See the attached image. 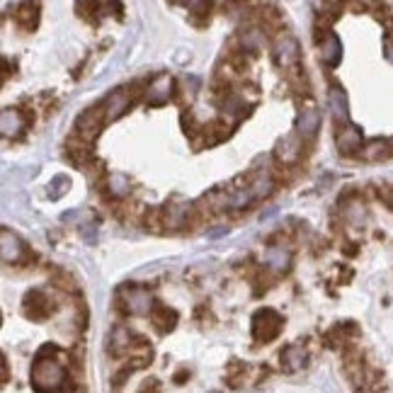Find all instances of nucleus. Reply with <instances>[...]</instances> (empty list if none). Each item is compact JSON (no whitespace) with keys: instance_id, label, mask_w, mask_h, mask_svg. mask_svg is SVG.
I'll return each instance as SVG.
<instances>
[{"instance_id":"obj_5","label":"nucleus","mask_w":393,"mask_h":393,"mask_svg":"<svg viewBox=\"0 0 393 393\" xmlns=\"http://www.w3.org/2000/svg\"><path fill=\"white\" fill-rule=\"evenodd\" d=\"M51 313H54V304H51V299L46 297V292H42V289H32L25 299V316L27 318L44 320V318H49Z\"/></svg>"},{"instance_id":"obj_23","label":"nucleus","mask_w":393,"mask_h":393,"mask_svg":"<svg viewBox=\"0 0 393 393\" xmlns=\"http://www.w3.org/2000/svg\"><path fill=\"white\" fill-rule=\"evenodd\" d=\"M262 44H265V37H262L260 30L243 32V46H245V51H258Z\"/></svg>"},{"instance_id":"obj_2","label":"nucleus","mask_w":393,"mask_h":393,"mask_svg":"<svg viewBox=\"0 0 393 393\" xmlns=\"http://www.w3.org/2000/svg\"><path fill=\"white\" fill-rule=\"evenodd\" d=\"M284 328V318L277 313L275 308H260L253 316V337L258 342H270L275 340Z\"/></svg>"},{"instance_id":"obj_4","label":"nucleus","mask_w":393,"mask_h":393,"mask_svg":"<svg viewBox=\"0 0 393 393\" xmlns=\"http://www.w3.org/2000/svg\"><path fill=\"white\" fill-rule=\"evenodd\" d=\"M335 144H337V151H340L342 156H354V153H362V149H364L362 129L354 127V124H345V127L337 129Z\"/></svg>"},{"instance_id":"obj_31","label":"nucleus","mask_w":393,"mask_h":393,"mask_svg":"<svg viewBox=\"0 0 393 393\" xmlns=\"http://www.w3.org/2000/svg\"><path fill=\"white\" fill-rule=\"evenodd\" d=\"M209 393H221V391H209Z\"/></svg>"},{"instance_id":"obj_29","label":"nucleus","mask_w":393,"mask_h":393,"mask_svg":"<svg viewBox=\"0 0 393 393\" xmlns=\"http://www.w3.org/2000/svg\"><path fill=\"white\" fill-rule=\"evenodd\" d=\"M189 376V371H177V376H175V381H177V384H182L185 379H187Z\"/></svg>"},{"instance_id":"obj_8","label":"nucleus","mask_w":393,"mask_h":393,"mask_svg":"<svg viewBox=\"0 0 393 393\" xmlns=\"http://www.w3.org/2000/svg\"><path fill=\"white\" fill-rule=\"evenodd\" d=\"M170 97H173V78L170 75H158V78L149 85L146 102H149L151 107H161V105H166Z\"/></svg>"},{"instance_id":"obj_21","label":"nucleus","mask_w":393,"mask_h":393,"mask_svg":"<svg viewBox=\"0 0 393 393\" xmlns=\"http://www.w3.org/2000/svg\"><path fill=\"white\" fill-rule=\"evenodd\" d=\"M277 153H280V158L284 163H292V161H297L299 158V153H301V149H299V144H297V139H284L282 144H280V149H277Z\"/></svg>"},{"instance_id":"obj_28","label":"nucleus","mask_w":393,"mask_h":393,"mask_svg":"<svg viewBox=\"0 0 393 393\" xmlns=\"http://www.w3.org/2000/svg\"><path fill=\"white\" fill-rule=\"evenodd\" d=\"M384 54H386V58H389V61L393 63V39H389L384 44Z\"/></svg>"},{"instance_id":"obj_14","label":"nucleus","mask_w":393,"mask_h":393,"mask_svg":"<svg viewBox=\"0 0 393 393\" xmlns=\"http://www.w3.org/2000/svg\"><path fill=\"white\" fill-rule=\"evenodd\" d=\"M127 311L129 313H136V316H144L153 311V304H151V294L146 292V289H127Z\"/></svg>"},{"instance_id":"obj_13","label":"nucleus","mask_w":393,"mask_h":393,"mask_svg":"<svg viewBox=\"0 0 393 393\" xmlns=\"http://www.w3.org/2000/svg\"><path fill=\"white\" fill-rule=\"evenodd\" d=\"M129 97L124 95L122 90H117V92H112V95L107 97L105 102H102V112H105V122H114V119H119L122 117L124 112L129 109Z\"/></svg>"},{"instance_id":"obj_6","label":"nucleus","mask_w":393,"mask_h":393,"mask_svg":"<svg viewBox=\"0 0 393 393\" xmlns=\"http://www.w3.org/2000/svg\"><path fill=\"white\" fill-rule=\"evenodd\" d=\"M102 119H105V112H102L100 105L80 114L78 122H75V131H78L80 139H83V141H92V139H95L97 131H100Z\"/></svg>"},{"instance_id":"obj_15","label":"nucleus","mask_w":393,"mask_h":393,"mask_svg":"<svg viewBox=\"0 0 393 393\" xmlns=\"http://www.w3.org/2000/svg\"><path fill=\"white\" fill-rule=\"evenodd\" d=\"M280 359H282L284 371H299V369H304L308 354H306V349L301 345H287L282 349Z\"/></svg>"},{"instance_id":"obj_12","label":"nucleus","mask_w":393,"mask_h":393,"mask_svg":"<svg viewBox=\"0 0 393 393\" xmlns=\"http://www.w3.org/2000/svg\"><path fill=\"white\" fill-rule=\"evenodd\" d=\"M328 107H330L332 117H335L337 122H347V117H349V102H347L345 90H342L340 85H332L330 87V92H328Z\"/></svg>"},{"instance_id":"obj_18","label":"nucleus","mask_w":393,"mask_h":393,"mask_svg":"<svg viewBox=\"0 0 393 393\" xmlns=\"http://www.w3.org/2000/svg\"><path fill=\"white\" fill-rule=\"evenodd\" d=\"M265 262L275 270H289V262H292V255L289 250L280 248V245H272V248L265 250Z\"/></svg>"},{"instance_id":"obj_22","label":"nucleus","mask_w":393,"mask_h":393,"mask_svg":"<svg viewBox=\"0 0 393 393\" xmlns=\"http://www.w3.org/2000/svg\"><path fill=\"white\" fill-rule=\"evenodd\" d=\"M112 354H122V349L124 347H129V330L127 328H114V332H112Z\"/></svg>"},{"instance_id":"obj_3","label":"nucleus","mask_w":393,"mask_h":393,"mask_svg":"<svg viewBox=\"0 0 393 393\" xmlns=\"http://www.w3.org/2000/svg\"><path fill=\"white\" fill-rule=\"evenodd\" d=\"M0 255H3L5 265H18L27 255L25 243H22L18 233H13L10 228H3V231H0Z\"/></svg>"},{"instance_id":"obj_11","label":"nucleus","mask_w":393,"mask_h":393,"mask_svg":"<svg viewBox=\"0 0 393 393\" xmlns=\"http://www.w3.org/2000/svg\"><path fill=\"white\" fill-rule=\"evenodd\" d=\"M320 58H323V63L330 66V68H335V66L340 63L342 42L337 39V35H332V32H325L323 42H320Z\"/></svg>"},{"instance_id":"obj_20","label":"nucleus","mask_w":393,"mask_h":393,"mask_svg":"<svg viewBox=\"0 0 393 393\" xmlns=\"http://www.w3.org/2000/svg\"><path fill=\"white\" fill-rule=\"evenodd\" d=\"M37 10H39V5H22L20 13L15 15L18 22L25 27L27 32H32L37 27V20H39V13H37Z\"/></svg>"},{"instance_id":"obj_30","label":"nucleus","mask_w":393,"mask_h":393,"mask_svg":"<svg viewBox=\"0 0 393 393\" xmlns=\"http://www.w3.org/2000/svg\"><path fill=\"white\" fill-rule=\"evenodd\" d=\"M3 384H8V359L3 357Z\"/></svg>"},{"instance_id":"obj_27","label":"nucleus","mask_w":393,"mask_h":393,"mask_svg":"<svg viewBox=\"0 0 393 393\" xmlns=\"http://www.w3.org/2000/svg\"><path fill=\"white\" fill-rule=\"evenodd\" d=\"M139 393H161V386H158V381H146L144 386H141V391Z\"/></svg>"},{"instance_id":"obj_1","label":"nucleus","mask_w":393,"mask_h":393,"mask_svg":"<svg viewBox=\"0 0 393 393\" xmlns=\"http://www.w3.org/2000/svg\"><path fill=\"white\" fill-rule=\"evenodd\" d=\"M32 386L37 393H73V386L68 384L61 362L46 357V352L37 354L35 364H32Z\"/></svg>"},{"instance_id":"obj_17","label":"nucleus","mask_w":393,"mask_h":393,"mask_svg":"<svg viewBox=\"0 0 393 393\" xmlns=\"http://www.w3.org/2000/svg\"><path fill=\"white\" fill-rule=\"evenodd\" d=\"M389 156H393V149H391V141H386V139H374L362 149V158L369 163L386 161Z\"/></svg>"},{"instance_id":"obj_19","label":"nucleus","mask_w":393,"mask_h":393,"mask_svg":"<svg viewBox=\"0 0 393 393\" xmlns=\"http://www.w3.org/2000/svg\"><path fill=\"white\" fill-rule=\"evenodd\" d=\"M250 192H253L255 199H265V196L272 194V189H275V182H272V177L267 173H260L258 177L253 180V182L248 185Z\"/></svg>"},{"instance_id":"obj_9","label":"nucleus","mask_w":393,"mask_h":393,"mask_svg":"<svg viewBox=\"0 0 393 393\" xmlns=\"http://www.w3.org/2000/svg\"><path fill=\"white\" fill-rule=\"evenodd\" d=\"M318 129H320V112L318 109H313V107L301 109V114L297 117V134L301 136L304 141H308L318 134Z\"/></svg>"},{"instance_id":"obj_25","label":"nucleus","mask_w":393,"mask_h":393,"mask_svg":"<svg viewBox=\"0 0 393 393\" xmlns=\"http://www.w3.org/2000/svg\"><path fill=\"white\" fill-rule=\"evenodd\" d=\"M129 180L124 177V175H112L109 177V192L114 196H127L129 194Z\"/></svg>"},{"instance_id":"obj_26","label":"nucleus","mask_w":393,"mask_h":393,"mask_svg":"<svg viewBox=\"0 0 393 393\" xmlns=\"http://www.w3.org/2000/svg\"><path fill=\"white\" fill-rule=\"evenodd\" d=\"M243 379H245V367L240 362H233L231 369H228V374H226L228 386H231V389H238L240 381H243Z\"/></svg>"},{"instance_id":"obj_7","label":"nucleus","mask_w":393,"mask_h":393,"mask_svg":"<svg viewBox=\"0 0 393 393\" xmlns=\"http://www.w3.org/2000/svg\"><path fill=\"white\" fill-rule=\"evenodd\" d=\"M299 56H301V49H299V42L294 39V37L284 35L277 39L275 44V61L282 66V68H289V66H294L299 61Z\"/></svg>"},{"instance_id":"obj_16","label":"nucleus","mask_w":393,"mask_h":393,"mask_svg":"<svg viewBox=\"0 0 393 393\" xmlns=\"http://www.w3.org/2000/svg\"><path fill=\"white\" fill-rule=\"evenodd\" d=\"M151 318H153V325H156L161 332H170L175 328V323H177V313H175L173 308H168V306H163V304H153Z\"/></svg>"},{"instance_id":"obj_32","label":"nucleus","mask_w":393,"mask_h":393,"mask_svg":"<svg viewBox=\"0 0 393 393\" xmlns=\"http://www.w3.org/2000/svg\"><path fill=\"white\" fill-rule=\"evenodd\" d=\"M391 149H393V144H391Z\"/></svg>"},{"instance_id":"obj_10","label":"nucleus","mask_w":393,"mask_h":393,"mask_svg":"<svg viewBox=\"0 0 393 393\" xmlns=\"http://www.w3.org/2000/svg\"><path fill=\"white\" fill-rule=\"evenodd\" d=\"M0 129H3V136H8V139L20 136L22 129H25V117H22L20 109L5 107L3 114H0Z\"/></svg>"},{"instance_id":"obj_24","label":"nucleus","mask_w":393,"mask_h":393,"mask_svg":"<svg viewBox=\"0 0 393 393\" xmlns=\"http://www.w3.org/2000/svg\"><path fill=\"white\" fill-rule=\"evenodd\" d=\"M70 187V180L66 177V175H56V177L51 180V185H49V194H51V199H58V196H63L68 192Z\"/></svg>"}]
</instances>
